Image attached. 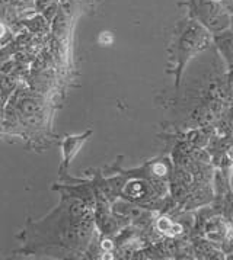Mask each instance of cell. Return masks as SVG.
Listing matches in <instances>:
<instances>
[{
  "label": "cell",
  "instance_id": "2",
  "mask_svg": "<svg viewBox=\"0 0 233 260\" xmlns=\"http://www.w3.org/2000/svg\"><path fill=\"white\" fill-rule=\"evenodd\" d=\"M213 44V34L209 32L201 23L190 16L178 21L172 26L168 55H169L170 70L168 73L175 76V84L180 86L181 76L191 58L207 50Z\"/></svg>",
  "mask_w": 233,
  "mask_h": 260
},
{
  "label": "cell",
  "instance_id": "12",
  "mask_svg": "<svg viewBox=\"0 0 233 260\" xmlns=\"http://www.w3.org/2000/svg\"><path fill=\"white\" fill-rule=\"evenodd\" d=\"M82 2H85V0H82Z\"/></svg>",
  "mask_w": 233,
  "mask_h": 260
},
{
  "label": "cell",
  "instance_id": "3",
  "mask_svg": "<svg viewBox=\"0 0 233 260\" xmlns=\"http://www.w3.org/2000/svg\"><path fill=\"white\" fill-rule=\"evenodd\" d=\"M180 6H185L188 16L212 34L230 28L233 22V5L226 0H184Z\"/></svg>",
  "mask_w": 233,
  "mask_h": 260
},
{
  "label": "cell",
  "instance_id": "9",
  "mask_svg": "<svg viewBox=\"0 0 233 260\" xmlns=\"http://www.w3.org/2000/svg\"><path fill=\"white\" fill-rule=\"evenodd\" d=\"M112 41H114V37L111 35V32H102L99 35V42L102 45H109V44H112Z\"/></svg>",
  "mask_w": 233,
  "mask_h": 260
},
{
  "label": "cell",
  "instance_id": "10",
  "mask_svg": "<svg viewBox=\"0 0 233 260\" xmlns=\"http://www.w3.org/2000/svg\"><path fill=\"white\" fill-rule=\"evenodd\" d=\"M6 32H8V28H6V25L5 23H2L0 22V40L6 35Z\"/></svg>",
  "mask_w": 233,
  "mask_h": 260
},
{
  "label": "cell",
  "instance_id": "6",
  "mask_svg": "<svg viewBox=\"0 0 233 260\" xmlns=\"http://www.w3.org/2000/svg\"><path fill=\"white\" fill-rule=\"evenodd\" d=\"M213 42L219 48V51L224 57L227 64L233 67V32L230 28L222 32L213 34Z\"/></svg>",
  "mask_w": 233,
  "mask_h": 260
},
{
  "label": "cell",
  "instance_id": "11",
  "mask_svg": "<svg viewBox=\"0 0 233 260\" xmlns=\"http://www.w3.org/2000/svg\"><path fill=\"white\" fill-rule=\"evenodd\" d=\"M229 2H230V3H232V5H233V0H229Z\"/></svg>",
  "mask_w": 233,
  "mask_h": 260
},
{
  "label": "cell",
  "instance_id": "7",
  "mask_svg": "<svg viewBox=\"0 0 233 260\" xmlns=\"http://www.w3.org/2000/svg\"><path fill=\"white\" fill-rule=\"evenodd\" d=\"M158 229L165 234H169V236H177L182 233V227H181L178 222H173L166 217H162L158 219Z\"/></svg>",
  "mask_w": 233,
  "mask_h": 260
},
{
  "label": "cell",
  "instance_id": "1",
  "mask_svg": "<svg viewBox=\"0 0 233 260\" xmlns=\"http://www.w3.org/2000/svg\"><path fill=\"white\" fill-rule=\"evenodd\" d=\"M94 209L83 201L62 193L59 205L40 219L28 218L16 239L23 254L79 257L86 254L95 234Z\"/></svg>",
  "mask_w": 233,
  "mask_h": 260
},
{
  "label": "cell",
  "instance_id": "4",
  "mask_svg": "<svg viewBox=\"0 0 233 260\" xmlns=\"http://www.w3.org/2000/svg\"><path fill=\"white\" fill-rule=\"evenodd\" d=\"M155 195H159V187L156 185H153V182L149 179H131V180H126L124 186L121 189L120 197L123 199H127L130 202L134 204H146L150 199L153 198Z\"/></svg>",
  "mask_w": 233,
  "mask_h": 260
},
{
  "label": "cell",
  "instance_id": "5",
  "mask_svg": "<svg viewBox=\"0 0 233 260\" xmlns=\"http://www.w3.org/2000/svg\"><path fill=\"white\" fill-rule=\"evenodd\" d=\"M92 136V129H88L80 136H69L66 137L62 143V154H63V160H62V172L64 169L67 170L69 166L72 165L73 158L77 156L79 150L83 147L86 141L89 140V137Z\"/></svg>",
  "mask_w": 233,
  "mask_h": 260
},
{
  "label": "cell",
  "instance_id": "8",
  "mask_svg": "<svg viewBox=\"0 0 233 260\" xmlns=\"http://www.w3.org/2000/svg\"><path fill=\"white\" fill-rule=\"evenodd\" d=\"M53 3H55V0H35V8L38 12H44Z\"/></svg>",
  "mask_w": 233,
  "mask_h": 260
}]
</instances>
